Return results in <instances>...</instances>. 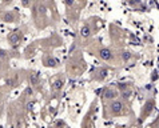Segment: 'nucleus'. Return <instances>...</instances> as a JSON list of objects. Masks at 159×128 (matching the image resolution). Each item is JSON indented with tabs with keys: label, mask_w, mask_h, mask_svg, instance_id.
<instances>
[{
	"label": "nucleus",
	"mask_w": 159,
	"mask_h": 128,
	"mask_svg": "<svg viewBox=\"0 0 159 128\" xmlns=\"http://www.w3.org/2000/svg\"><path fill=\"white\" fill-rule=\"evenodd\" d=\"M7 39H8V43H10L11 46L16 47L21 40V31L20 29H15L14 32H11L10 35H8Z\"/></svg>",
	"instance_id": "nucleus-1"
},
{
	"label": "nucleus",
	"mask_w": 159,
	"mask_h": 128,
	"mask_svg": "<svg viewBox=\"0 0 159 128\" xmlns=\"http://www.w3.org/2000/svg\"><path fill=\"white\" fill-rule=\"evenodd\" d=\"M110 108H111V112L112 113L119 115V113L123 111V103H122V101H119V100H115V101H112V103H111Z\"/></svg>",
	"instance_id": "nucleus-2"
},
{
	"label": "nucleus",
	"mask_w": 159,
	"mask_h": 128,
	"mask_svg": "<svg viewBox=\"0 0 159 128\" xmlns=\"http://www.w3.org/2000/svg\"><path fill=\"white\" fill-rule=\"evenodd\" d=\"M99 56L102 60L104 61H110L112 59V52L108 50V48H102V50L99 51Z\"/></svg>",
	"instance_id": "nucleus-3"
},
{
	"label": "nucleus",
	"mask_w": 159,
	"mask_h": 128,
	"mask_svg": "<svg viewBox=\"0 0 159 128\" xmlns=\"http://www.w3.org/2000/svg\"><path fill=\"white\" fill-rule=\"evenodd\" d=\"M118 96V92L112 88H104L103 90V98L104 99H115Z\"/></svg>",
	"instance_id": "nucleus-4"
},
{
	"label": "nucleus",
	"mask_w": 159,
	"mask_h": 128,
	"mask_svg": "<svg viewBox=\"0 0 159 128\" xmlns=\"http://www.w3.org/2000/svg\"><path fill=\"white\" fill-rule=\"evenodd\" d=\"M44 65H46V67H52V68H55L56 65H58V61H56L55 57L47 56V57H44Z\"/></svg>",
	"instance_id": "nucleus-5"
},
{
	"label": "nucleus",
	"mask_w": 159,
	"mask_h": 128,
	"mask_svg": "<svg viewBox=\"0 0 159 128\" xmlns=\"http://www.w3.org/2000/svg\"><path fill=\"white\" fill-rule=\"evenodd\" d=\"M64 86V80L63 79H56V80L52 83V90L54 91H60Z\"/></svg>",
	"instance_id": "nucleus-6"
},
{
	"label": "nucleus",
	"mask_w": 159,
	"mask_h": 128,
	"mask_svg": "<svg viewBox=\"0 0 159 128\" xmlns=\"http://www.w3.org/2000/svg\"><path fill=\"white\" fill-rule=\"evenodd\" d=\"M3 21H6V23H12V21H15V15L12 14V12H6V14L3 15Z\"/></svg>",
	"instance_id": "nucleus-7"
},
{
	"label": "nucleus",
	"mask_w": 159,
	"mask_h": 128,
	"mask_svg": "<svg viewBox=\"0 0 159 128\" xmlns=\"http://www.w3.org/2000/svg\"><path fill=\"white\" fill-rule=\"evenodd\" d=\"M80 35L83 38H88L91 35V28L90 25H83V27L80 28Z\"/></svg>",
	"instance_id": "nucleus-8"
},
{
	"label": "nucleus",
	"mask_w": 159,
	"mask_h": 128,
	"mask_svg": "<svg viewBox=\"0 0 159 128\" xmlns=\"http://www.w3.org/2000/svg\"><path fill=\"white\" fill-rule=\"evenodd\" d=\"M99 75V76H96V79H98V80H103V79L107 76V73H108V71L106 68H100V69H98V72H96Z\"/></svg>",
	"instance_id": "nucleus-9"
},
{
	"label": "nucleus",
	"mask_w": 159,
	"mask_h": 128,
	"mask_svg": "<svg viewBox=\"0 0 159 128\" xmlns=\"http://www.w3.org/2000/svg\"><path fill=\"white\" fill-rule=\"evenodd\" d=\"M28 79H30L31 84H38L39 83V75L38 73H31Z\"/></svg>",
	"instance_id": "nucleus-10"
},
{
	"label": "nucleus",
	"mask_w": 159,
	"mask_h": 128,
	"mask_svg": "<svg viewBox=\"0 0 159 128\" xmlns=\"http://www.w3.org/2000/svg\"><path fill=\"white\" fill-rule=\"evenodd\" d=\"M24 95H25V96H32V95H34V90H32L31 87H27V88L24 90Z\"/></svg>",
	"instance_id": "nucleus-11"
},
{
	"label": "nucleus",
	"mask_w": 159,
	"mask_h": 128,
	"mask_svg": "<svg viewBox=\"0 0 159 128\" xmlns=\"http://www.w3.org/2000/svg\"><path fill=\"white\" fill-rule=\"evenodd\" d=\"M122 57H123V60H129L130 59V57H131V55H130V52H123V54H122Z\"/></svg>",
	"instance_id": "nucleus-12"
},
{
	"label": "nucleus",
	"mask_w": 159,
	"mask_h": 128,
	"mask_svg": "<svg viewBox=\"0 0 159 128\" xmlns=\"http://www.w3.org/2000/svg\"><path fill=\"white\" fill-rule=\"evenodd\" d=\"M6 57H7V51L0 48V59H6Z\"/></svg>",
	"instance_id": "nucleus-13"
},
{
	"label": "nucleus",
	"mask_w": 159,
	"mask_h": 128,
	"mask_svg": "<svg viewBox=\"0 0 159 128\" xmlns=\"http://www.w3.org/2000/svg\"><path fill=\"white\" fill-rule=\"evenodd\" d=\"M66 124H64V121H61V120H59L58 123H56V127H58V128H63Z\"/></svg>",
	"instance_id": "nucleus-14"
},
{
	"label": "nucleus",
	"mask_w": 159,
	"mask_h": 128,
	"mask_svg": "<svg viewBox=\"0 0 159 128\" xmlns=\"http://www.w3.org/2000/svg\"><path fill=\"white\" fill-rule=\"evenodd\" d=\"M74 2H75V0H66V4H67L68 7H72L74 6Z\"/></svg>",
	"instance_id": "nucleus-15"
},
{
	"label": "nucleus",
	"mask_w": 159,
	"mask_h": 128,
	"mask_svg": "<svg viewBox=\"0 0 159 128\" xmlns=\"http://www.w3.org/2000/svg\"><path fill=\"white\" fill-rule=\"evenodd\" d=\"M21 4H23L24 7H28L30 6V0H21Z\"/></svg>",
	"instance_id": "nucleus-16"
},
{
	"label": "nucleus",
	"mask_w": 159,
	"mask_h": 128,
	"mask_svg": "<svg viewBox=\"0 0 159 128\" xmlns=\"http://www.w3.org/2000/svg\"><path fill=\"white\" fill-rule=\"evenodd\" d=\"M34 101H31V103H27V109H32L34 108Z\"/></svg>",
	"instance_id": "nucleus-17"
},
{
	"label": "nucleus",
	"mask_w": 159,
	"mask_h": 128,
	"mask_svg": "<svg viewBox=\"0 0 159 128\" xmlns=\"http://www.w3.org/2000/svg\"><path fill=\"white\" fill-rule=\"evenodd\" d=\"M39 11H40V14H44V12H46V7H39Z\"/></svg>",
	"instance_id": "nucleus-18"
},
{
	"label": "nucleus",
	"mask_w": 159,
	"mask_h": 128,
	"mask_svg": "<svg viewBox=\"0 0 159 128\" xmlns=\"http://www.w3.org/2000/svg\"><path fill=\"white\" fill-rule=\"evenodd\" d=\"M3 3L4 4H10V3H12V0H3Z\"/></svg>",
	"instance_id": "nucleus-19"
},
{
	"label": "nucleus",
	"mask_w": 159,
	"mask_h": 128,
	"mask_svg": "<svg viewBox=\"0 0 159 128\" xmlns=\"http://www.w3.org/2000/svg\"><path fill=\"white\" fill-rule=\"evenodd\" d=\"M0 69H2V63H0Z\"/></svg>",
	"instance_id": "nucleus-20"
},
{
	"label": "nucleus",
	"mask_w": 159,
	"mask_h": 128,
	"mask_svg": "<svg viewBox=\"0 0 159 128\" xmlns=\"http://www.w3.org/2000/svg\"><path fill=\"white\" fill-rule=\"evenodd\" d=\"M82 2H86V0H82Z\"/></svg>",
	"instance_id": "nucleus-21"
}]
</instances>
